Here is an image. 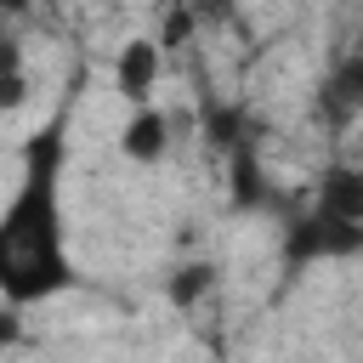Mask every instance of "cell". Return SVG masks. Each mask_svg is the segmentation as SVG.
I'll return each instance as SVG.
<instances>
[{"instance_id":"2","label":"cell","mask_w":363,"mask_h":363,"mask_svg":"<svg viewBox=\"0 0 363 363\" xmlns=\"http://www.w3.org/2000/svg\"><path fill=\"white\" fill-rule=\"evenodd\" d=\"M278 250H284V261H289V267H312V261H352V255H363V227L335 221V216H323V210H306V216H295V221L284 227Z\"/></svg>"},{"instance_id":"5","label":"cell","mask_w":363,"mask_h":363,"mask_svg":"<svg viewBox=\"0 0 363 363\" xmlns=\"http://www.w3.org/2000/svg\"><path fill=\"white\" fill-rule=\"evenodd\" d=\"M119 153H125L130 164H159V159L170 153V113H164L159 102L130 108V119L119 125Z\"/></svg>"},{"instance_id":"6","label":"cell","mask_w":363,"mask_h":363,"mask_svg":"<svg viewBox=\"0 0 363 363\" xmlns=\"http://www.w3.org/2000/svg\"><path fill=\"white\" fill-rule=\"evenodd\" d=\"M312 210L363 227V164H329L312 187Z\"/></svg>"},{"instance_id":"3","label":"cell","mask_w":363,"mask_h":363,"mask_svg":"<svg viewBox=\"0 0 363 363\" xmlns=\"http://www.w3.org/2000/svg\"><path fill=\"white\" fill-rule=\"evenodd\" d=\"M159 79H164V45L159 40H125L113 57V91L130 108H142V102H153Z\"/></svg>"},{"instance_id":"10","label":"cell","mask_w":363,"mask_h":363,"mask_svg":"<svg viewBox=\"0 0 363 363\" xmlns=\"http://www.w3.org/2000/svg\"><path fill=\"white\" fill-rule=\"evenodd\" d=\"M28 6H40V0H0V17H17V11H28Z\"/></svg>"},{"instance_id":"8","label":"cell","mask_w":363,"mask_h":363,"mask_svg":"<svg viewBox=\"0 0 363 363\" xmlns=\"http://www.w3.org/2000/svg\"><path fill=\"white\" fill-rule=\"evenodd\" d=\"M210 284H216V272H210V267H182V272L170 278V301H176V306H193Z\"/></svg>"},{"instance_id":"4","label":"cell","mask_w":363,"mask_h":363,"mask_svg":"<svg viewBox=\"0 0 363 363\" xmlns=\"http://www.w3.org/2000/svg\"><path fill=\"white\" fill-rule=\"evenodd\" d=\"M318 113H323V125H335V130H346V125L363 119V51H346V57L323 74V85H318Z\"/></svg>"},{"instance_id":"9","label":"cell","mask_w":363,"mask_h":363,"mask_svg":"<svg viewBox=\"0 0 363 363\" xmlns=\"http://www.w3.org/2000/svg\"><path fill=\"white\" fill-rule=\"evenodd\" d=\"M17 329H23V323H17V306H6V301H0V352L17 340Z\"/></svg>"},{"instance_id":"7","label":"cell","mask_w":363,"mask_h":363,"mask_svg":"<svg viewBox=\"0 0 363 363\" xmlns=\"http://www.w3.org/2000/svg\"><path fill=\"white\" fill-rule=\"evenodd\" d=\"M23 96H28V68H23L17 45H11V40H0V113H6V108H17Z\"/></svg>"},{"instance_id":"1","label":"cell","mask_w":363,"mask_h":363,"mask_svg":"<svg viewBox=\"0 0 363 363\" xmlns=\"http://www.w3.org/2000/svg\"><path fill=\"white\" fill-rule=\"evenodd\" d=\"M74 289L68 227H62V119L28 136L17 187L0 210V301L34 306Z\"/></svg>"}]
</instances>
